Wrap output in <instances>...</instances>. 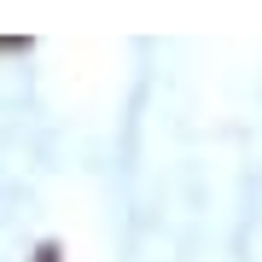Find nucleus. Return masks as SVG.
Wrapping results in <instances>:
<instances>
[{
    "mask_svg": "<svg viewBox=\"0 0 262 262\" xmlns=\"http://www.w3.org/2000/svg\"><path fill=\"white\" fill-rule=\"evenodd\" d=\"M35 262H58V245H41V251H35Z\"/></svg>",
    "mask_w": 262,
    "mask_h": 262,
    "instance_id": "nucleus-1",
    "label": "nucleus"
}]
</instances>
